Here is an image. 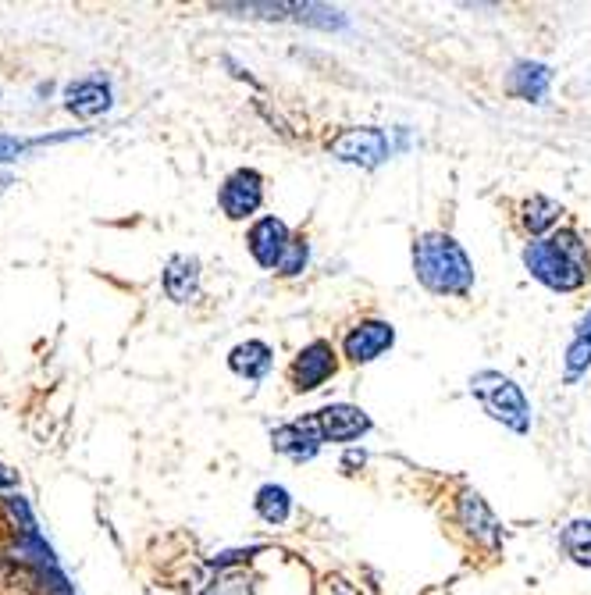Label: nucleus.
Masks as SVG:
<instances>
[{
    "instance_id": "nucleus-1",
    "label": "nucleus",
    "mask_w": 591,
    "mask_h": 595,
    "mask_svg": "<svg viewBox=\"0 0 591 595\" xmlns=\"http://www.w3.org/2000/svg\"><path fill=\"white\" fill-rule=\"evenodd\" d=\"M413 275L438 296H467L474 289V264L446 232H424L413 243Z\"/></svg>"
},
{
    "instance_id": "nucleus-2",
    "label": "nucleus",
    "mask_w": 591,
    "mask_h": 595,
    "mask_svg": "<svg viewBox=\"0 0 591 595\" xmlns=\"http://www.w3.org/2000/svg\"><path fill=\"white\" fill-rule=\"evenodd\" d=\"M524 268L531 271V278H538L542 286L556 289V293H574L591 275L588 250L574 232H552V236L531 243L524 250Z\"/></svg>"
},
{
    "instance_id": "nucleus-3",
    "label": "nucleus",
    "mask_w": 591,
    "mask_h": 595,
    "mask_svg": "<svg viewBox=\"0 0 591 595\" xmlns=\"http://www.w3.org/2000/svg\"><path fill=\"white\" fill-rule=\"evenodd\" d=\"M470 392L478 396L485 414L502 421L510 432L517 435L531 432V407H527L524 392H520V385L513 378L499 375V371H478V375L470 378Z\"/></svg>"
},
{
    "instance_id": "nucleus-4",
    "label": "nucleus",
    "mask_w": 591,
    "mask_h": 595,
    "mask_svg": "<svg viewBox=\"0 0 591 595\" xmlns=\"http://www.w3.org/2000/svg\"><path fill=\"white\" fill-rule=\"evenodd\" d=\"M392 154L389 136L374 125H364V129H346L342 136L332 139V157L346 164H360V168H378L385 157Z\"/></svg>"
},
{
    "instance_id": "nucleus-5",
    "label": "nucleus",
    "mask_w": 591,
    "mask_h": 595,
    "mask_svg": "<svg viewBox=\"0 0 591 595\" xmlns=\"http://www.w3.org/2000/svg\"><path fill=\"white\" fill-rule=\"evenodd\" d=\"M314 421L321 428L324 442H353L371 432V417L360 407H349V403H332V407L314 410Z\"/></svg>"
},
{
    "instance_id": "nucleus-6",
    "label": "nucleus",
    "mask_w": 591,
    "mask_h": 595,
    "mask_svg": "<svg viewBox=\"0 0 591 595\" xmlns=\"http://www.w3.org/2000/svg\"><path fill=\"white\" fill-rule=\"evenodd\" d=\"M271 446H275V453L296 460V464H303V460H314L317 449L324 446L321 428H317L314 414L300 417V421H292V424H282V428L271 435Z\"/></svg>"
},
{
    "instance_id": "nucleus-7",
    "label": "nucleus",
    "mask_w": 591,
    "mask_h": 595,
    "mask_svg": "<svg viewBox=\"0 0 591 595\" xmlns=\"http://www.w3.org/2000/svg\"><path fill=\"white\" fill-rule=\"evenodd\" d=\"M260 200H264V189H260V175L253 172V168H239V172L228 175L225 186H221V211L235 221L250 218L260 207Z\"/></svg>"
},
{
    "instance_id": "nucleus-8",
    "label": "nucleus",
    "mask_w": 591,
    "mask_h": 595,
    "mask_svg": "<svg viewBox=\"0 0 591 595\" xmlns=\"http://www.w3.org/2000/svg\"><path fill=\"white\" fill-rule=\"evenodd\" d=\"M335 375V350L328 343H310L300 350V357L292 360V389L296 392H314Z\"/></svg>"
},
{
    "instance_id": "nucleus-9",
    "label": "nucleus",
    "mask_w": 591,
    "mask_h": 595,
    "mask_svg": "<svg viewBox=\"0 0 591 595\" xmlns=\"http://www.w3.org/2000/svg\"><path fill=\"white\" fill-rule=\"evenodd\" d=\"M289 243H292L289 229H285V221H278V218H260L250 229V236H246V246H250L253 261L268 271H278Z\"/></svg>"
},
{
    "instance_id": "nucleus-10",
    "label": "nucleus",
    "mask_w": 591,
    "mask_h": 595,
    "mask_svg": "<svg viewBox=\"0 0 591 595\" xmlns=\"http://www.w3.org/2000/svg\"><path fill=\"white\" fill-rule=\"evenodd\" d=\"M392 343H396L392 325H385V321H360L357 328H349L342 346H346V357L353 360V364H371V360H378L385 350H392Z\"/></svg>"
},
{
    "instance_id": "nucleus-11",
    "label": "nucleus",
    "mask_w": 591,
    "mask_h": 595,
    "mask_svg": "<svg viewBox=\"0 0 591 595\" xmlns=\"http://www.w3.org/2000/svg\"><path fill=\"white\" fill-rule=\"evenodd\" d=\"M65 107L79 118H100L111 111V82L107 79H79L65 86Z\"/></svg>"
},
{
    "instance_id": "nucleus-12",
    "label": "nucleus",
    "mask_w": 591,
    "mask_h": 595,
    "mask_svg": "<svg viewBox=\"0 0 591 595\" xmlns=\"http://www.w3.org/2000/svg\"><path fill=\"white\" fill-rule=\"evenodd\" d=\"M196 286H200V261L196 257H171L168 268H164V293H168V300H193Z\"/></svg>"
},
{
    "instance_id": "nucleus-13",
    "label": "nucleus",
    "mask_w": 591,
    "mask_h": 595,
    "mask_svg": "<svg viewBox=\"0 0 591 595\" xmlns=\"http://www.w3.org/2000/svg\"><path fill=\"white\" fill-rule=\"evenodd\" d=\"M549 82H552V72L545 65H538V61H520L510 72V93L520 100L538 104V100H545V93H549Z\"/></svg>"
},
{
    "instance_id": "nucleus-14",
    "label": "nucleus",
    "mask_w": 591,
    "mask_h": 595,
    "mask_svg": "<svg viewBox=\"0 0 591 595\" xmlns=\"http://www.w3.org/2000/svg\"><path fill=\"white\" fill-rule=\"evenodd\" d=\"M271 364H275V357H271L268 346L257 343V339H250V343H239L232 353H228V367H232L235 375L250 378V382H260V378L271 371Z\"/></svg>"
},
{
    "instance_id": "nucleus-15",
    "label": "nucleus",
    "mask_w": 591,
    "mask_h": 595,
    "mask_svg": "<svg viewBox=\"0 0 591 595\" xmlns=\"http://www.w3.org/2000/svg\"><path fill=\"white\" fill-rule=\"evenodd\" d=\"M460 517L474 538H481V542H488V546L499 542V524H495L492 510H488L485 499H481L478 492H463L460 496Z\"/></svg>"
},
{
    "instance_id": "nucleus-16",
    "label": "nucleus",
    "mask_w": 591,
    "mask_h": 595,
    "mask_svg": "<svg viewBox=\"0 0 591 595\" xmlns=\"http://www.w3.org/2000/svg\"><path fill=\"white\" fill-rule=\"evenodd\" d=\"M559 214H563V207H559L556 200H549V196H531V200L524 204V225H527V232L542 236L545 229H552V225H556Z\"/></svg>"
},
{
    "instance_id": "nucleus-17",
    "label": "nucleus",
    "mask_w": 591,
    "mask_h": 595,
    "mask_svg": "<svg viewBox=\"0 0 591 595\" xmlns=\"http://www.w3.org/2000/svg\"><path fill=\"white\" fill-rule=\"evenodd\" d=\"M289 510H292V499L282 485H264V489L257 492V514L268 524H285Z\"/></svg>"
},
{
    "instance_id": "nucleus-18",
    "label": "nucleus",
    "mask_w": 591,
    "mask_h": 595,
    "mask_svg": "<svg viewBox=\"0 0 591 595\" xmlns=\"http://www.w3.org/2000/svg\"><path fill=\"white\" fill-rule=\"evenodd\" d=\"M588 367H591V310H588V318L577 325L574 343H570L567 350V378L584 375Z\"/></svg>"
},
{
    "instance_id": "nucleus-19",
    "label": "nucleus",
    "mask_w": 591,
    "mask_h": 595,
    "mask_svg": "<svg viewBox=\"0 0 591 595\" xmlns=\"http://www.w3.org/2000/svg\"><path fill=\"white\" fill-rule=\"evenodd\" d=\"M563 549L570 553V560L591 567V521H574L563 531Z\"/></svg>"
},
{
    "instance_id": "nucleus-20",
    "label": "nucleus",
    "mask_w": 591,
    "mask_h": 595,
    "mask_svg": "<svg viewBox=\"0 0 591 595\" xmlns=\"http://www.w3.org/2000/svg\"><path fill=\"white\" fill-rule=\"evenodd\" d=\"M75 132H61V136H36V139H15V136H0V161H18L22 154L36 147H47V143H65Z\"/></svg>"
},
{
    "instance_id": "nucleus-21",
    "label": "nucleus",
    "mask_w": 591,
    "mask_h": 595,
    "mask_svg": "<svg viewBox=\"0 0 591 595\" xmlns=\"http://www.w3.org/2000/svg\"><path fill=\"white\" fill-rule=\"evenodd\" d=\"M307 243L303 239H292L289 243V250H285V257H282V264H278V275H300L303 268H307Z\"/></svg>"
},
{
    "instance_id": "nucleus-22",
    "label": "nucleus",
    "mask_w": 591,
    "mask_h": 595,
    "mask_svg": "<svg viewBox=\"0 0 591 595\" xmlns=\"http://www.w3.org/2000/svg\"><path fill=\"white\" fill-rule=\"evenodd\" d=\"M203 595H250V581L243 574H225L221 581H214Z\"/></svg>"
},
{
    "instance_id": "nucleus-23",
    "label": "nucleus",
    "mask_w": 591,
    "mask_h": 595,
    "mask_svg": "<svg viewBox=\"0 0 591 595\" xmlns=\"http://www.w3.org/2000/svg\"><path fill=\"white\" fill-rule=\"evenodd\" d=\"M332 595H360V592H353L346 581H332Z\"/></svg>"
}]
</instances>
